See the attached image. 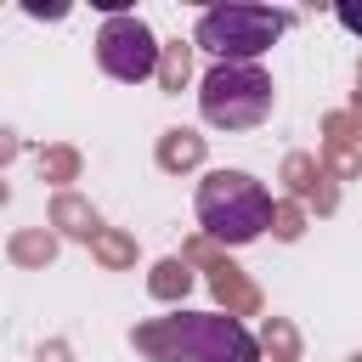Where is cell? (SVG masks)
Wrapping results in <instances>:
<instances>
[{
    "label": "cell",
    "instance_id": "6da1fadb",
    "mask_svg": "<svg viewBox=\"0 0 362 362\" xmlns=\"http://www.w3.org/2000/svg\"><path fill=\"white\" fill-rule=\"evenodd\" d=\"M136 345L153 362H260L255 334L238 317H215V311L158 317V322L136 328Z\"/></svg>",
    "mask_w": 362,
    "mask_h": 362
},
{
    "label": "cell",
    "instance_id": "7a4b0ae2",
    "mask_svg": "<svg viewBox=\"0 0 362 362\" xmlns=\"http://www.w3.org/2000/svg\"><path fill=\"white\" fill-rule=\"evenodd\" d=\"M198 221L215 243H255L272 221H277V204L272 192L243 175V170H209L198 181Z\"/></svg>",
    "mask_w": 362,
    "mask_h": 362
},
{
    "label": "cell",
    "instance_id": "3957f363",
    "mask_svg": "<svg viewBox=\"0 0 362 362\" xmlns=\"http://www.w3.org/2000/svg\"><path fill=\"white\" fill-rule=\"evenodd\" d=\"M288 23L294 17L277 6H209L192 28V45L209 51L215 62H260Z\"/></svg>",
    "mask_w": 362,
    "mask_h": 362
},
{
    "label": "cell",
    "instance_id": "277c9868",
    "mask_svg": "<svg viewBox=\"0 0 362 362\" xmlns=\"http://www.w3.org/2000/svg\"><path fill=\"white\" fill-rule=\"evenodd\" d=\"M198 107L215 130H255L272 113V79L260 62H215L198 85Z\"/></svg>",
    "mask_w": 362,
    "mask_h": 362
},
{
    "label": "cell",
    "instance_id": "5b68a950",
    "mask_svg": "<svg viewBox=\"0 0 362 362\" xmlns=\"http://www.w3.org/2000/svg\"><path fill=\"white\" fill-rule=\"evenodd\" d=\"M96 62H102V74L136 85V79H147V74L158 68V40H153V28H147L141 17L119 11V17H107L102 34H96Z\"/></svg>",
    "mask_w": 362,
    "mask_h": 362
},
{
    "label": "cell",
    "instance_id": "8992f818",
    "mask_svg": "<svg viewBox=\"0 0 362 362\" xmlns=\"http://www.w3.org/2000/svg\"><path fill=\"white\" fill-rule=\"evenodd\" d=\"M51 221H57L62 232H74V238H90V243L102 238V221H96V209H90V204H79L74 192H62V198L51 204Z\"/></svg>",
    "mask_w": 362,
    "mask_h": 362
},
{
    "label": "cell",
    "instance_id": "52a82bcc",
    "mask_svg": "<svg viewBox=\"0 0 362 362\" xmlns=\"http://www.w3.org/2000/svg\"><path fill=\"white\" fill-rule=\"evenodd\" d=\"M192 255H204V243H192ZM204 260H209V255H204ZM209 283H215V294H221V300H232L238 311H249V305H255V288L238 277V266H226V260H209Z\"/></svg>",
    "mask_w": 362,
    "mask_h": 362
},
{
    "label": "cell",
    "instance_id": "ba28073f",
    "mask_svg": "<svg viewBox=\"0 0 362 362\" xmlns=\"http://www.w3.org/2000/svg\"><path fill=\"white\" fill-rule=\"evenodd\" d=\"M158 158H164L170 170L198 164V158H204V141H198V136H187V130H170V136H164V147H158Z\"/></svg>",
    "mask_w": 362,
    "mask_h": 362
},
{
    "label": "cell",
    "instance_id": "9c48e42d",
    "mask_svg": "<svg viewBox=\"0 0 362 362\" xmlns=\"http://www.w3.org/2000/svg\"><path fill=\"white\" fill-rule=\"evenodd\" d=\"M187 283H192V277H187V260H164L158 277H153V294H158V300H175V294H187Z\"/></svg>",
    "mask_w": 362,
    "mask_h": 362
},
{
    "label": "cell",
    "instance_id": "30bf717a",
    "mask_svg": "<svg viewBox=\"0 0 362 362\" xmlns=\"http://www.w3.org/2000/svg\"><path fill=\"white\" fill-rule=\"evenodd\" d=\"M51 249H57V243H51L45 232H40V238H34V232H28V238H11V260H28V266H34V260H51Z\"/></svg>",
    "mask_w": 362,
    "mask_h": 362
},
{
    "label": "cell",
    "instance_id": "8fae6325",
    "mask_svg": "<svg viewBox=\"0 0 362 362\" xmlns=\"http://www.w3.org/2000/svg\"><path fill=\"white\" fill-rule=\"evenodd\" d=\"M181 79H187V45H175V51L164 57V85L181 90Z\"/></svg>",
    "mask_w": 362,
    "mask_h": 362
},
{
    "label": "cell",
    "instance_id": "7c38bea8",
    "mask_svg": "<svg viewBox=\"0 0 362 362\" xmlns=\"http://www.w3.org/2000/svg\"><path fill=\"white\" fill-rule=\"evenodd\" d=\"M40 170H45V175H62V181H68V175H74V153H40Z\"/></svg>",
    "mask_w": 362,
    "mask_h": 362
},
{
    "label": "cell",
    "instance_id": "4fadbf2b",
    "mask_svg": "<svg viewBox=\"0 0 362 362\" xmlns=\"http://www.w3.org/2000/svg\"><path fill=\"white\" fill-rule=\"evenodd\" d=\"M96 249H102L113 266H124V260H130V243H124V238H107V232H102V238H96Z\"/></svg>",
    "mask_w": 362,
    "mask_h": 362
},
{
    "label": "cell",
    "instance_id": "5bb4252c",
    "mask_svg": "<svg viewBox=\"0 0 362 362\" xmlns=\"http://www.w3.org/2000/svg\"><path fill=\"white\" fill-rule=\"evenodd\" d=\"M334 17H339V28L362 34V6H334Z\"/></svg>",
    "mask_w": 362,
    "mask_h": 362
},
{
    "label": "cell",
    "instance_id": "9a60e30c",
    "mask_svg": "<svg viewBox=\"0 0 362 362\" xmlns=\"http://www.w3.org/2000/svg\"><path fill=\"white\" fill-rule=\"evenodd\" d=\"M277 232L294 238V232H300V215H294V209H277Z\"/></svg>",
    "mask_w": 362,
    "mask_h": 362
},
{
    "label": "cell",
    "instance_id": "2e32d148",
    "mask_svg": "<svg viewBox=\"0 0 362 362\" xmlns=\"http://www.w3.org/2000/svg\"><path fill=\"white\" fill-rule=\"evenodd\" d=\"M356 362H362V356H356Z\"/></svg>",
    "mask_w": 362,
    "mask_h": 362
}]
</instances>
